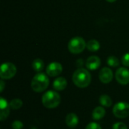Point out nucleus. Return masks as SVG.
Masks as SVG:
<instances>
[{"label": "nucleus", "mask_w": 129, "mask_h": 129, "mask_svg": "<svg viewBox=\"0 0 129 129\" xmlns=\"http://www.w3.org/2000/svg\"><path fill=\"white\" fill-rule=\"evenodd\" d=\"M91 81V76L90 73L84 69V68H79L77 69L73 75V82L76 86L84 88L88 87Z\"/></svg>", "instance_id": "f257e3e1"}, {"label": "nucleus", "mask_w": 129, "mask_h": 129, "mask_svg": "<svg viewBox=\"0 0 129 129\" xmlns=\"http://www.w3.org/2000/svg\"><path fill=\"white\" fill-rule=\"evenodd\" d=\"M61 98L60 94L54 91H48L42 97V103L45 107L54 109L60 104Z\"/></svg>", "instance_id": "f03ea898"}, {"label": "nucleus", "mask_w": 129, "mask_h": 129, "mask_svg": "<svg viewBox=\"0 0 129 129\" xmlns=\"http://www.w3.org/2000/svg\"><path fill=\"white\" fill-rule=\"evenodd\" d=\"M48 85V77L43 73H39L35 75L31 82V88L35 92H42L47 89Z\"/></svg>", "instance_id": "7ed1b4c3"}, {"label": "nucleus", "mask_w": 129, "mask_h": 129, "mask_svg": "<svg viewBox=\"0 0 129 129\" xmlns=\"http://www.w3.org/2000/svg\"><path fill=\"white\" fill-rule=\"evenodd\" d=\"M86 45L87 44L84 39L80 36H76L69 42L68 49L72 54H79L85 50Z\"/></svg>", "instance_id": "20e7f679"}, {"label": "nucleus", "mask_w": 129, "mask_h": 129, "mask_svg": "<svg viewBox=\"0 0 129 129\" xmlns=\"http://www.w3.org/2000/svg\"><path fill=\"white\" fill-rule=\"evenodd\" d=\"M113 115L118 119H125L129 116V104L127 102H119L113 108Z\"/></svg>", "instance_id": "39448f33"}, {"label": "nucleus", "mask_w": 129, "mask_h": 129, "mask_svg": "<svg viewBox=\"0 0 129 129\" xmlns=\"http://www.w3.org/2000/svg\"><path fill=\"white\" fill-rule=\"evenodd\" d=\"M17 73V68L12 63H4L1 66L0 77L2 79H10L13 78Z\"/></svg>", "instance_id": "423d86ee"}, {"label": "nucleus", "mask_w": 129, "mask_h": 129, "mask_svg": "<svg viewBox=\"0 0 129 129\" xmlns=\"http://www.w3.org/2000/svg\"><path fill=\"white\" fill-rule=\"evenodd\" d=\"M116 79L121 85H128L129 83L128 70L125 67L119 68L116 72Z\"/></svg>", "instance_id": "0eeeda50"}, {"label": "nucleus", "mask_w": 129, "mask_h": 129, "mask_svg": "<svg viewBox=\"0 0 129 129\" xmlns=\"http://www.w3.org/2000/svg\"><path fill=\"white\" fill-rule=\"evenodd\" d=\"M63 71V67L60 63L52 62L46 68V73L51 77L59 76Z\"/></svg>", "instance_id": "6e6552de"}, {"label": "nucleus", "mask_w": 129, "mask_h": 129, "mask_svg": "<svg viewBox=\"0 0 129 129\" xmlns=\"http://www.w3.org/2000/svg\"><path fill=\"white\" fill-rule=\"evenodd\" d=\"M99 79L102 83L108 84L113 79V71L109 67H104L99 73Z\"/></svg>", "instance_id": "1a4fd4ad"}, {"label": "nucleus", "mask_w": 129, "mask_h": 129, "mask_svg": "<svg viewBox=\"0 0 129 129\" xmlns=\"http://www.w3.org/2000/svg\"><path fill=\"white\" fill-rule=\"evenodd\" d=\"M10 106L9 104L8 103V101L3 98H0V120L1 121H4L5 120L8 116H9L10 113Z\"/></svg>", "instance_id": "9d476101"}, {"label": "nucleus", "mask_w": 129, "mask_h": 129, "mask_svg": "<svg viewBox=\"0 0 129 129\" xmlns=\"http://www.w3.org/2000/svg\"><path fill=\"white\" fill-rule=\"evenodd\" d=\"M101 59L97 56H91L86 60V67L90 70H95L101 66Z\"/></svg>", "instance_id": "9b49d317"}, {"label": "nucleus", "mask_w": 129, "mask_h": 129, "mask_svg": "<svg viewBox=\"0 0 129 129\" xmlns=\"http://www.w3.org/2000/svg\"><path fill=\"white\" fill-rule=\"evenodd\" d=\"M65 122L67 124V125L70 128H74L78 125L79 123V118L77 116L76 114L73 113H69L67 116H66V119H65Z\"/></svg>", "instance_id": "f8f14e48"}, {"label": "nucleus", "mask_w": 129, "mask_h": 129, "mask_svg": "<svg viewBox=\"0 0 129 129\" xmlns=\"http://www.w3.org/2000/svg\"><path fill=\"white\" fill-rule=\"evenodd\" d=\"M67 86V81L64 77H58L53 82V88L56 91H63Z\"/></svg>", "instance_id": "ddd939ff"}, {"label": "nucleus", "mask_w": 129, "mask_h": 129, "mask_svg": "<svg viewBox=\"0 0 129 129\" xmlns=\"http://www.w3.org/2000/svg\"><path fill=\"white\" fill-rule=\"evenodd\" d=\"M106 114L105 109L103 107H97L92 112V118L94 120H100L104 117Z\"/></svg>", "instance_id": "4468645a"}, {"label": "nucleus", "mask_w": 129, "mask_h": 129, "mask_svg": "<svg viewBox=\"0 0 129 129\" xmlns=\"http://www.w3.org/2000/svg\"><path fill=\"white\" fill-rule=\"evenodd\" d=\"M100 104L101 106L105 107H110L112 106L113 104V101L111 99V98L107 94H103L100 97L99 99Z\"/></svg>", "instance_id": "2eb2a0df"}, {"label": "nucleus", "mask_w": 129, "mask_h": 129, "mask_svg": "<svg viewBox=\"0 0 129 129\" xmlns=\"http://www.w3.org/2000/svg\"><path fill=\"white\" fill-rule=\"evenodd\" d=\"M86 47H87L88 51L94 52V51H97L100 49V43L98 42V41L92 39V40H90L87 43Z\"/></svg>", "instance_id": "dca6fc26"}, {"label": "nucleus", "mask_w": 129, "mask_h": 129, "mask_svg": "<svg viewBox=\"0 0 129 129\" xmlns=\"http://www.w3.org/2000/svg\"><path fill=\"white\" fill-rule=\"evenodd\" d=\"M32 66H33V70L36 72L40 73L41 71H42V70L44 68V62L42 61V60H41L39 58H37V59H35L33 60Z\"/></svg>", "instance_id": "f3484780"}, {"label": "nucleus", "mask_w": 129, "mask_h": 129, "mask_svg": "<svg viewBox=\"0 0 129 129\" xmlns=\"http://www.w3.org/2000/svg\"><path fill=\"white\" fill-rule=\"evenodd\" d=\"M23 105V101L19 98H14L11 100L9 103V106L12 110H18Z\"/></svg>", "instance_id": "a211bd4d"}, {"label": "nucleus", "mask_w": 129, "mask_h": 129, "mask_svg": "<svg viewBox=\"0 0 129 129\" xmlns=\"http://www.w3.org/2000/svg\"><path fill=\"white\" fill-rule=\"evenodd\" d=\"M107 64L111 67H116L119 66V60L115 56H110L107 58Z\"/></svg>", "instance_id": "6ab92c4d"}, {"label": "nucleus", "mask_w": 129, "mask_h": 129, "mask_svg": "<svg viewBox=\"0 0 129 129\" xmlns=\"http://www.w3.org/2000/svg\"><path fill=\"white\" fill-rule=\"evenodd\" d=\"M11 127L13 129H22L23 128V124L22 122H20L19 120H15L13 122Z\"/></svg>", "instance_id": "aec40b11"}, {"label": "nucleus", "mask_w": 129, "mask_h": 129, "mask_svg": "<svg viewBox=\"0 0 129 129\" xmlns=\"http://www.w3.org/2000/svg\"><path fill=\"white\" fill-rule=\"evenodd\" d=\"M113 129H128V127L125 123L119 122L113 125Z\"/></svg>", "instance_id": "412c9836"}, {"label": "nucleus", "mask_w": 129, "mask_h": 129, "mask_svg": "<svg viewBox=\"0 0 129 129\" xmlns=\"http://www.w3.org/2000/svg\"><path fill=\"white\" fill-rule=\"evenodd\" d=\"M122 63L125 67H129V53H126L122 56Z\"/></svg>", "instance_id": "4be33fe9"}, {"label": "nucleus", "mask_w": 129, "mask_h": 129, "mask_svg": "<svg viewBox=\"0 0 129 129\" xmlns=\"http://www.w3.org/2000/svg\"><path fill=\"white\" fill-rule=\"evenodd\" d=\"M85 129H102L101 125L96 122H90L87 125Z\"/></svg>", "instance_id": "5701e85b"}, {"label": "nucleus", "mask_w": 129, "mask_h": 129, "mask_svg": "<svg viewBox=\"0 0 129 129\" xmlns=\"http://www.w3.org/2000/svg\"><path fill=\"white\" fill-rule=\"evenodd\" d=\"M4 88H5V82L3 80H1L0 81V91L2 92Z\"/></svg>", "instance_id": "b1692460"}, {"label": "nucleus", "mask_w": 129, "mask_h": 129, "mask_svg": "<svg viewBox=\"0 0 129 129\" xmlns=\"http://www.w3.org/2000/svg\"><path fill=\"white\" fill-rule=\"evenodd\" d=\"M107 2H116V0H107Z\"/></svg>", "instance_id": "393cba45"}, {"label": "nucleus", "mask_w": 129, "mask_h": 129, "mask_svg": "<svg viewBox=\"0 0 129 129\" xmlns=\"http://www.w3.org/2000/svg\"><path fill=\"white\" fill-rule=\"evenodd\" d=\"M32 129H37L36 128H32Z\"/></svg>", "instance_id": "a878e982"}]
</instances>
